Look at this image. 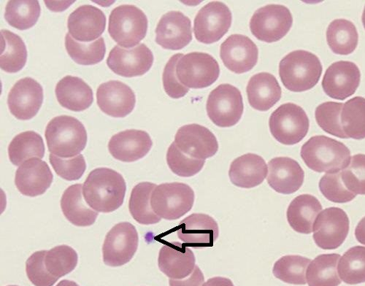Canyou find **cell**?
I'll use <instances>...</instances> for the list:
<instances>
[{
  "label": "cell",
  "mask_w": 365,
  "mask_h": 286,
  "mask_svg": "<svg viewBox=\"0 0 365 286\" xmlns=\"http://www.w3.org/2000/svg\"><path fill=\"white\" fill-rule=\"evenodd\" d=\"M338 272L346 284L365 282V247L355 246L349 249L340 259Z\"/></svg>",
  "instance_id": "cell-40"
},
{
  "label": "cell",
  "mask_w": 365,
  "mask_h": 286,
  "mask_svg": "<svg viewBox=\"0 0 365 286\" xmlns=\"http://www.w3.org/2000/svg\"><path fill=\"white\" fill-rule=\"evenodd\" d=\"M43 103V88L36 80L24 78L19 80L9 94L8 105L13 116L19 120L35 117Z\"/></svg>",
  "instance_id": "cell-17"
},
{
  "label": "cell",
  "mask_w": 365,
  "mask_h": 286,
  "mask_svg": "<svg viewBox=\"0 0 365 286\" xmlns=\"http://www.w3.org/2000/svg\"><path fill=\"white\" fill-rule=\"evenodd\" d=\"M210 119L220 127L236 125L243 113V101L240 90L230 84H222L212 90L207 101Z\"/></svg>",
  "instance_id": "cell-10"
},
{
  "label": "cell",
  "mask_w": 365,
  "mask_h": 286,
  "mask_svg": "<svg viewBox=\"0 0 365 286\" xmlns=\"http://www.w3.org/2000/svg\"><path fill=\"white\" fill-rule=\"evenodd\" d=\"M77 252L68 245H58L48 250L45 258L48 272L60 278L73 272L77 267Z\"/></svg>",
  "instance_id": "cell-42"
},
{
  "label": "cell",
  "mask_w": 365,
  "mask_h": 286,
  "mask_svg": "<svg viewBox=\"0 0 365 286\" xmlns=\"http://www.w3.org/2000/svg\"><path fill=\"white\" fill-rule=\"evenodd\" d=\"M341 172L326 174L319 181L322 194L327 200L334 203H347L356 196L345 186Z\"/></svg>",
  "instance_id": "cell-45"
},
{
  "label": "cell",
  "mask_w": 365,
  "mask_h": 286,
  "mask_svg": "<svg viewBox=\"0 0 365 286\" xmlns=\"http://www.w3.org/2000/svg\"><path fill=\"white\" fill-rule=\"evenodd\" d=\"M157 187L155 183L143 182L132 190L129 209L133 218L143 225L158 224L161 218L151 207V196Z\"/></svg>",
  "instance_id": "cell-32"
},
{
  "label": "cell",
  "mask_w": 365,
  "mask_h": 286,
  "mask_svg": "<svg viewBox=\"0 0 365 286\" xmlns=\"http://www.w3.org/2000/svg\"><path fill=\"white\" fill-rule=\"evenodd\" d=\"M361 21H362V24H363V26L365 29V7H364V11H363V14H362V17H361Z\"/></svg>",
  "instance_id": "cell-54"
},
{
  "label": "cell",
  "mask_w": 365,
  "mask_h": 286,
  "mask_svg": "<svg viewBox=\"0 0 365 286\" xmlns=\"http://www.w3.org/2000/svg\"><path fill=\"white\" fill-rule=\"evenodd\" d=\"M55 92L58 103L75 112L88 109L94 101L93 89L81 78L72 76L60 80Z\"/></svg>",
  "instance_id": "cell-27"
},
{
  "label": "cell",
  "mask_w": 365,
  "mask_h": 286,
  "mask_svg": "<svg viewBox=\"0 0 365 286\" xmlns=\"http://www.w3.org/2000/svg\"><path fill=\"white\" fill-rule=\"evenodd\" d=\"M327 41L333 53L349 55L356 48L359 35L355 25L346 19H336L327 29Z\"/></svg>",
  "instance_id": "cell-33"
},
{
  "label": "cell",
  "mask_w": 365,
  "mask_h": 286,
  "mask_svg": "<svg viewBox=\"0 0 365 286\" xmlns=\"http://www.w3.org/2000/svg\"><path fill=\"white\" fill-rule=\"evenodd\" d=\"M220 75L218 61L206 53L192 52L178 61L176 76L189 88H204L214 84Z\"/></svg>",
  "instance_id": "cell-8"
},
{
  "label": "cell",
  "mask_w": 365,
  "mask_h": 286,
  "mask_svg": "<svg viewBox=\"0 0 365 286\" xmlns=\"http://www.w3.org/2000/svg\"><path fill=\"white\" fill-rule=\"evenodd\" d=\"M343 106V103L334 102L322 103L317 108L315 117L318 125L325 133L341 139H347L341 123Z\"/></svg>",
  "instance_id": "cell-43"
},
{
  "label": "cell",
  "mask_w": 365,
  "mask_h": 286,
  "mask_svg": "<svg viewBox=\"0 0 365 286\" xmlns=\"http://www.w3.org/2000/svg\"><path fill=\"white\" fill-rule=\"evenodd\" d=\"M45 150L43 138L34 131H26L13 139L9 147V155L14 165L21 166L31 158L41 160Z\"/></svg>",
  "instance_id": "cell-35"
},
{
  "label": "cell",
  "mask_w": 365,
  "mask_h": 286,
  "mask_svg": "<svg viewBox=\"0 0 365 286\" xmlns=\"http://www.w3.org/2000/svg\"><path fill=\"white\" fill-rule=\"evenodd\" d=\"M82 185L74 184L68 187L61 199V208L66 218L76 227L86 228L93 225L98 213L85 203L82 196Z\"/></svg>",
  "instance_id": "cell-31"
},
{
  "label": "cell",
  "mask_w": 365,
  "mask_h": 286,
  "mask_svg": "<svg viewBox=\"0 0 365 286\" xmlns=\"http://www.w3.org/2000/svg\"><path fill=\"white\" fill-rule=\"evenodd\" d=\"M361 73L356 63L348 61L334 62L326 71L322 88L329 98L344 101L356 92Z\"/></svg>",
  "instance_id": "cell-16"
},
{
  "label": "cell",
  "mask_w": 365,
  "mask_h": 286,
  "mask_svg": "<svg viewBox=\"0 0 365 286\" xmlns=\"http://www.w3.org/2000/svg\"><path fill=\"white\" fill-rule=\"evenodd\" d=\"M195 262L193 251L178 242L166 244L160 250L159 268L170 279L188 277L195 268Z\"/></svg>",
  "instance_id": "cell-26"
},
{
  "label": "cell",
  "mask_w": 365,
  "mask_h": 286,
  "mask_svg": "<svg viewBox=\"0 0 365 286\" xmlns=\"http://www.w3.org/2000/svg\"><path fill=\"white\" fill-rule=\"evenodd\" d=\"M355 237L359 243L365 245V217L359 221L355 230Z\"/></svg>",
  "instance_id": "cell-52"
},
{
  "label": "cell",
  "mask_w": 365,
  "mask_h": 286,
  "mask_svg": "<svg viewBox=\"0 0 365 286\" xmlns=\"http://www.w3.org/2000/svg\"><path fill=\"white\" fill-rule=\"evenodd\" d=\"M53 175L48 164L40 158H31L17 170L15 184L21 194L30 198L43 195L50 188Z\"/></svg>",
  "instance_id": "cell-23"
},
{
  "label": "cell",
  "mask_w": 365,
  "mask_h": 286,
  "mask_svg": "<svg viewBox=\"0 0 365 286\" xmlns=\"http://www.w3.org/2000/svg\"><path fill=\"white\" fill-rule=\"evenodd\" d=\"M220 56L228 70L242 74L252 71L257 65L259 49L250 38L232 35L221 45Z\"/></svg>",
  "instance_id": "cell-18"
},
{
  "label": "cell",
  "mask_w": 365,
  "mask_h": 286,
  "mask_svg": "<svg viewBox=\"0 0 365 286\" xmlns=\"http://www.w3.org/2000/svg\"><path fill=\"white\" fill-rule=\"evenodd\" d=\"M202 286H235L228 278L216 277L209 279Z\"/></svg>",
  "instance_id": "cell-51"
},
{
  "label": "cell",
  "mask_w": 365,
  "mask_h": 286,
  "mask_svg": "<svg viewBox=\"0 0 365 286\" xmlns=\"http://www.w3.org/2000/svg\"><path fill=\"white\" fill-rule=\"evenodd\" d=\"M49 151L60 158H70L82 152L87 143L83 124L69 116H59L48 123L45 133Z\"/></svg>",
  "instance_id": "cell-4"
},
{
  "label": "cell",
  "mask_w": 365,
  "mask_h": 286,
  "mask_svg": "<svg viewBox=\"0 0 365 286\" xmlns=\"http://www.w3.org/2000/svg\"><path fill=\"white\" fill-rule=\"evenodd\" d=\"M167 163L174 174L180 177L190 178L202 170L205 160H196L187 155L173 143L167 153Z\"/></svg>",
  "instance_id": "cell-44"
},
{
  "label": "cell",
  "mask_w": 365,
  "mask_h": 286,
  "mask_svg": "<svg viewBox=\"0 0 365 286\" xmlns=\"http://www.w3.org/2000/svg\"><path fill=\"white\" fill-rule=\"evenodd\" d=\"M126 182L118 172L106 168L91 171L83 187L86 203L96 211L108 213L123 205Z\"/></svg>",
  "instance_id": "cell-1"
},
{
  "label": "cell",
  "mask_w": 365,
  "mask_h": 286,
  "mask_svg": "<svg viewBox=\"0 0 365 286\" xmlns=\"http://www.w3.org/2000/svg\"><path fill=\"white\" fill-rule=\"evenodd\" d=\"M65 41L68 53L78 65H97L105 58L106 46L103 38L93 43L85 44L76 41L68 34Z\"/></svg>",
  "instance_id": "cell-39"
},
{
  "label": "cell",
  "mask_w": 365,
  "mask_h": 286,
  "mask_svg": "<svg viewBox=\"0 0 365 286\" xmlns=\"http://www.w3.org/2000/svg\"><path fill=\"white\" fill-rule=\"evenodd\" d=\"M152 145L153 142L146 132L129 130L114 135L109 141L108 150L115 160L134 163L145 157Z\"/></svg>",
  "instance_id": "cell-25"
},
{
  "label": "cell",
  "mask_w": 365,
  "mask_h": 286,
  "mask_svg": "<svg viewBox=\"0 0 365 286\" xmlns=\"http://www.w3.org/2000/svg\"><path fill=\"white\" fill-rule=\"evenodd\" d=\"M9 286H18V285H9Z\"/></svg>",
  "instance_id": "cell-55"
},
{
  "label": "cell",
  "mask_w": 365,
  "mask_h": 286,
  "mask_svg": "<svg viewBox=\"0 0 365 286\" xmlns=\"http://www.w3.org/2000/svg\"><path fill=\"white\" fill-rule=\"evenodd\" d=\"M178 238L187 245L195 248L214 246L220 235L217 222L203 213H194L180 222Z\"/></svg>",
  "instance_id": "cell-21"
},
{
  "label": "cell",
  "mask_w": 365,
  "mask_h": 286,
  "mask_svg": "<svg viewBox=\"0 0 365 286\" xmlns=\"http://www.w3.org/2000/svg\"><path fill=\"white\" fill-rule=\"evenodd\" d=\"M174 143L182 153L200 160L214 156L219 150V143L214 133L196 123L181 126L175 135Z\"/></svg>",
  "instance_id": "cell-15"
},
{
  "label": "cell",
  "mask_w": 365,
  "mask_h": 286,
  "mask_svg": "<svg viewBox=\"0 0 365 286\" xmlns=\"http://www.w3.org/2000/svg\"><path fill=\"white\" fill-rule=\"evenodd\" d=\"M154 59L153 53L143 44L131 49L115 46L109 53L107 65L114 73L133 78L147 73Z\"/></svg>",
  "instance_id": "cell-14"
},
{
  "label": "cell",
  "mask_w": 365,
  "mask_h": 286,
  "mask_svg": "<svg viewBox=\"0 0 365 286\" xmlns=\"http://www.w3.org/2000/svg\"><path fill=\"white\" fill-rule=\"evenodd\" d=\"M322 71L318 56L304 50L289 53L279 65V76L284 86L294 92L313 88L319 83Z\"/></svg>",
  "instance_id": "cell-3"
},
{
  "label": "cell",
  "mask_w": 365,
  "mask_h": 286,
  "mask_svg": "<svg viewBox=\"0 0 365 286\" xmlns=\"http://www.w3.org/2000/svg\"><path fill=\"white\" fill-rule=\"evenodd\" d=\"M267 183L277 193L291 195L297 192L305 179L299 164L289 157H277L268 163Z\"/></svg>",
  "instance_id": "cell-24"
},
{
  "label": "cell",
  "mask_w": 365,
  "mask_h": 286,
  "mask_svg": "<svg viewBox=\"0 0 365 286\" xmlns=\"http://www.w3.org/2000/svg\"><path fill=\"white\" fill-rule=\"evenodd\" d=\"M56 286H79L76 282L68 280H63L59 282Z\"/></svg>",
  "instance_id": "cell-53"
},
{
  "label": "cell",
  "mask_w": 365,
  "mask_h": 286,
  "mask_svg": "<svg viewBox=\"0 0 365 286\" xmlns=\"http://www.w3.org/2000/svg\"><path fill=\"white\" fill-rule=\"evenodd\" d=\"M205 282L204 275L198 266H195L190 276L184 280L170 279V286H202Z\"/></svg>",
  "instance_id": "cell-50"
},
{
  "label": "cell",
  "mask_w": 365,
  "mask_h": 286,
  "mask_svg": "<svg viewBox=\"0 0 365 286\" xmlns=\"http://www.w3.org/2000/svg\"><path fill=\"white\" fill-rule=\"evenodd\" d=\"M341 173L342 180L350 192L356 195H365V154L352 156L349 165Z\"/></svg>",
  "instance_id": "cell-46"
},
{
  "label": "cell",
  "mask_w": 365,
  "mask_h": 286,
  "mask_svg": "<svg viewBox=\"0 0 365 286\" xmlns=\"http://www.w3.org/2000/svg\"><path fill=\"white\" fill-rule=\"evenodd\" d=\"M292 24V15L286 6L268 5L254 14L250 21V29L260 41L275 43L288 34Z\"/></svg>",
  "instance_id": "cell-9"
},
{
  "label": "cell",
  "mask_w": 365,
  "mask_h": 286,
  "mask_svg": "<svg viewBox=\"0 0 365 286\" xmlns=\"http://www.w3.org/2000/svg\"><path fill=\"white\" fill-rule=\"evenodd\" d=\"M341 256L337 253L322 254L311 262L307 272L309 286H339L341 279L338 272Z\"/></svg>",
  "instance_id": "cell-34"
},
{
  "label": "cell",
  "mask_w": 365,
  "mask_h": 286,
  "mask_svg": "<svg viewBox=\"0 0 365 286\" xmlns=\"http://www.w3.org/2000/svg\"><path fill=\"white\" fill-rule=\"evenodd\" d=\"M41 12L37 0H11L6 5L5 19L11 26L26 30L36 25Z\"/></svg>",
  "instance_id": "cell-37"
},
{
  "label": "cell",
  "mask_w": 365,
  "mask_h": 286,
  "mask_svg": "<svg viewBox=\"0 0 365 286\" xmlns=\"http://www.w3.org/2000/svg\"><path fill=\"white\" fill-rule=\"evenodd\" d=\"M302 160L317 173H336L344 170L351 160L346 145L327 136H314L301 148Z\"/></svg>",
  "instance_id": "cell-2"
},
{
  "label": "cell",
  "mask_w": 365,
  "mask_h": 286,
  "mask_svg": "<svg viewBox=\"0 0 365 286\" xmlns=\"http://www.w3.org/2000/svg\"><path fill=\"white\" fill-rule=\"evenodd\" d=\"M98 105L106 114L125 118L135 109L136 96L133 89L119 81L101 84L97 91Z\"/></svg>",
  "instance_id": "cell-20"
},
{
  "label": "cell",
  "mask_w": 365,
  "mask_h": 286,
  "mask_svg": "<svg viewBox=\"0 0 365 286\" xmlns=\"http://www.w3.org/2000/svg\"><path fill=\"white\" fill-rule=\"evenodd\" d=\"M267 175V166L264 158L255 153H247L235 158L229 170L231 182L242 188L258 186Z\"/></svg>",
  "instance_id": "cell-28"
},
{
  "label": "cell",
  "mask_w": 365,
  "mask_h": 286,
  "mask_svg": "<svg viewBox=\"0 0 365 286\" xmlns=\"http://www.w3.org/2000/svg\"><path fill=\"white\" fill-rule=\"evenodd\" d=\"M311 262L310 259L301 256H285L274 265L272 272L274 276L286 283L306 285V272Z\"/></svg>",
  "instance_id": "cell-41"
},
{
  "label": "cell",
  "mask_w": 365,
  "mask_h": 286,
  "mask_svg": "<svg viewBox=\"0 0 365 286\" xmlns=\"http://www.w3.org/2000/svg\"><path fill=\"white\" fill-rule=\"evenodd\" d=\"M138 234L129 222L114 226L107 234L103 247L105 265L117 267L129 263L138 247Z\"/></svg>",
  "instance_id": "cell-11"
},
{
  "label": "cell",
  "mask_w": 365,
  "mask_h": 286,
  "mask_svg": "<svg viewBox=\"0 0 365 286\" xmlns=\"http://www.w3.org/2000/svg\"><path fill=\"white\" fill-rule=\"evenodd\" d=\"M269 131L278 142L286 145H294L307 136L310 121L300 106L294 103L281 106L271 114Z\"/></svg>",
  "instance_id": "cell-6"
},
{
  "label": "cell",
  "mask_w": 365,
  "mask_h": 286,
  "mask_svg": "<svg viewBox=\"0 0 365 286\" xmlns=\"http://www.w3.org/2000/svg\"><path fill=\"white\" fill-rule=\"evenodd\" d=\"M192 41L191 20L180 11H170L162 16L156 29V43L162 48L178 51Z\"/></svg>",
  "instance_id": "cell-19"
},
{
  "label": "cell",
  "mask_w": 365,
  "mask_h": 286,
  "mask_svg": "<svg viewBox=\"0 0 365 286\" xmlns=\"http://www.w3.org/2000/svg\"><path fill=\"white\" fill-rule=\"evenodd\" d=\"M27 50L23 40L7 29L1 30L0 67L9 73L21 71L26 63Z\"/></svg>",
  "instance_id": "cell-36"
},
{
  "label": "cell",
  "mask_w": 365,
  "mask_h": 286,
  "mask_svg": "<svg viewBox=\"0 0 365 286\" xmlns=\"http://www.w3.org/2000/svg\"><path fill=\"white\" fill-rule=\"evenodd\" d=\"M322 206L317 198L311 195H302L290 203L287 215L290 227L297 233L309 235L313 233L317 216Z\"/></svg>",
  "instance_id": "cell-30"
},
{
  "label": "cell",
  "mask_w": 365,
  "mask_h": 286,
  "mask_svg": "<svg viewBox=\"0 0 365 286\" xmlns=\"http://www.w3.org/2000/svg\"><path fill=\"white\" fill-rule=\"evenodd\" d=\"M106 16L97 7L81 6L68 17L69 34L81 43H93L100 38L106 27Z\"/></svg>",
  "instance_id": "cell-22"
},
{
  "label": "cell",
  "mask_w": 365,
  "mask_h": 286,
  "mask_svg": "<svg viewBox=\"0 0 365 286\" xmlns=\"http://www.w3.org/2000/svg\"><path fill=\"white\" fill-rule=\"evenodd\" d=\"M195 198L193 189L185 183H163L152 193L151 207L160 218L174 220L192 210Z\"/></svg>",
  "instance_id": "cell-7"
},
{
  "label": "cell",
  "mask_w": 365,
  "mask_h": 286,
  "mask_svg": "<svg viewBox=\"0 0 365 286\" xmlns=\"http://www.w3.org/2000/svg\"><path fill=\"white\" fill-rule=\"evenodd\" d=\"M47 252L48 250L37 251L26 261L27 277L35 286H53L58 280L46 270L45 258Z\"/></svg>",
  "instance_id": "cell-48"
},
{
  "label": "cell",
  "mask_w": 365,
  "mask_h": 286,
  "mask_svg": "<svg viewBox=\"0 0 365 286\" xmlns=\"http://www.w3.org/2000/svg\"><path fill=\"white\" fill-rule=\"evenodd\" d=\"M346 213L336 207L327 208L317 218L314 225V240L323 250L339 248L346 240L350 228Z\"/></svg>",
  "instance_id": "cell-13"
},
{
  "label": "cell",
  "mask_w": 365,
  "mask_h": 286,
  "mask_svg": "<svg viewBox=\"0 0 365 286\" xmlns=\"http://www.w3.org/2000/svg\"><path fill=\"white\" fill-rule=\"evenodd\" d=\"M49 160L56 173L68 181L79 180L86 170L85 158L82 154L63 158L51 153Z\"/></svg>",
  "instance_id": "cell-47"
},
{
  "label": "cell",
  "mask_w": 365,
  "mask_h": 286,
  "mask_svg": "<svg viewBox=\"0 0 365 286\" xmlns=\"http://www.w3.org/2000/svg\"><path fill=\"white\" fill-rule=\"evenodd\" d=\"M148 24V18L142 10L135 6L123 5L111 11L108 33L119 46L129 49L145 37Z\"/></svg>",
  "instance_id": "cell-5"
},
{
  "label": "cell",
  "mask_w": 365,
  "mask_h": 286,
  "mask_svg": "<svg viewBox=\"0 0 365 286\" xmlns=\"http://www.w3.org/2000/svg\"><path fill=\"white\" fill-rule=\"evenodd\" d=\"M182 56L184 54L182 53L173 55L167 63L163 72V82L164 89L168 96L173 99L184 98L190 91L189 88L179 82L176 76L177 63Z\"/></svg>",
  "instance_id": "cell-49"
},
{
  "label": "cell",
  "mask_w": 365,
  "mask_h": 286,
  "mask_svg": "<svg viewBox=\"0 0 365 286\" xmlns=\"http://www.w3.org/2000/svg\"><path fill=\"white\" fill-rule=\"evenodd\" d=\"M247 92L250 106L259 111H267L282 98V90L277 78L268 73L252 77Z\"/></svg>",
  "instance_id": "cell-29"
},
{
  "label": "cell",
  "mask_w": 365,
  "mask_h": 286,
  "mask_svg": "<svg viewBox=\"0 0 365 286\" xmlns=\"http://www.w3.org/2000/svg\"><path fill=\"white\" fill-rule=\"evenodd\" d=\"M232 21V13L225 4H207L195 19L194 34L197 41L204 44L220 41L228 33Z\"/></svg>",
  "instance_id": "cell-12"
},
{
  "label": "cell",
  "mask_w": 365,
  "mask_h": 286,
  "mask_svg": "<svg viewBox=\"0 0 365 286\" xmlns=\"http://www.w3.org/2000/svg\"><path fill=\"white\" fill-rule=\"evenodd\" d=\"M344 133L348 138H365V98L355 97L344 104L341 113Z\"/></svg>",
  "instance_id": "cell-38"
}]
</instances>
